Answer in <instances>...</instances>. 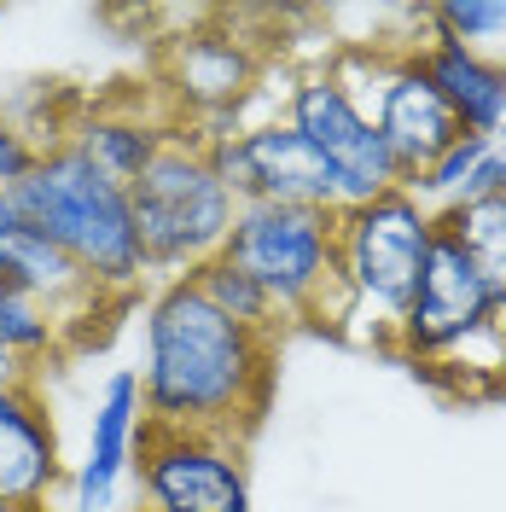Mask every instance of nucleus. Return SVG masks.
<instances>
[{"label":"nucleus","mask_w":506,"mask_h":512,"mask_svg":"<svg viewBox=\"0 0 506 512\" xmlns=\"http://www.w3.org/2000/svg\"><path fill=\"white\" fill-rule=\"evenodd\" d=\"M280 373V344L227 320L204 291L158 280L140 297V402L152 425L169 431H222L251 443L268 419Z\"/></svg>","instance_id":"obj_1"},{"label":"nucleus","mask_w":506,"mask_h":512,"mask_svg":"<svg viewBox=\"0 0 506 512\" xmlns=\"http://www.w3.org/2000/svg\"><path fill=\"white\" fill-rule=\"evenodd\" d=\"M12 204H18V216H24L35 233H47L111 303H140V286H152L128 187L111 181V175H105L88 152H76L70 140L35 163V175L12 192Z\"/></svg>","instance_id":"obj_2"},{"label":"nucleus","mask_w":506,"mask_h":512,"mask_svg":"<svg viewBox=\"0 0 506 512\" xmlns=\"http://www.w3.org/2000/svg\"><path fill=\"white\" fill-rule=\"evenodd\" d=\"M204 128L175 117L169 146L158 152V163L128 187L134 204V227H140V251H146V274L158 280H181L198 262L222 256L239 198L216 181V169L204 158Z\"/></svg>","instance_id":"obj_3"},{"label":"nucleus","mask_w":506,"mask_h":512,"mask_svg":"<svg viewBox=\"0 0 506 512\" xmlns=\"http://www.w3.org/2000/svg\"><path fill=\"white\" fill-rule=\"evenodd\" d=\"M437 245V216L413 192H384L373 204L338 210V262L332 286L361 320V338L390 350V332L408 309L413 286L425 274V256Z\"/></svg>","instance_id":"obj_4"},{"label":"nucleus","mask_w":506,"mask_h":512,"mask_svg":"<svg viewBox=\"0 0 506 512\" xmlns=\"http://www.w3.org/2000/svg\"><path fill=\"white\" fill-rule=\"evenodd\" d=\"M222 256L268 291V303L280 309L285 332L309 326L326 286H332L338 210H315V204H239Z\"/></svg>","instance_id":"obj_5"},{"label":"nucleus","mask_w":506,"mask_h":512,"mask_svg":"<svg viewBox=\"0 0 506 512\" xmlns=\"http://www.w3.org/2000/svg\"><path fill=\"white\" fill-rule=\"evenodd\" d=\"M280 117L326 158L332 181H338V210L373 204V198L402 187V163L390 158L384 134L373 128V117L361 111V99L349 94V82L332 64H309L291 76Z\"/></svg>","instance_id":"obj_6"},{"label":"nucleus","mask_w":506,"mask_h":512,"mask_svg":"<svg viewBox=\"0 0 506 512\" xmlns=\"http://www.w3.org/2000/svg\"><path fill=\"white\" fill-rule=\"evenodd\" d=\"M501 326H506V309L495 303V291L483 286V274L466 262V251L437 233V245L425 256V274H419L408 309L390 332V355L437 373L448 361H460L466 350H477Z\"/></svg>","instance_id":"obj_7"},{"label":"nucleus","mask_w":506,"mask_h":512,"mask_svg":"<svg viewBox=\"0 0 506 512\" xmlns=\"http://www.w3.org/2000/svg\"><path fill=\"white\" fill-rule=\"evenodd\" d=\"M128 489L140 495V512H251V460L239 437L146 419Z\"/></svg>","instance_id":"obj_8"},{"label":"nucleus","mask_w":506,"mask_h":512,"mask_svg":"<svg viewBox=\"0 0 506 512\" xmlns=\"http://www.w3.org/2000/svg\"><path fill=\"white\" fill-rule=\"evenodd\" d=\"M367 59V82H349V94L361 99V111L373 117V128L384 134L390 158L402 163V181L419 175L425 163H437L460 140V123L443 105L431 70L419 59V41H402V47H361ZM332 64V59H326Z\"/></svg>","instance_id":"obj_9"},{"label":"nucleus","mask_w":506,"mask_h":512,"mask_svg":"<svg viewBox=\"0 0 506 512\" xmlns=\"http://www.w3.org/2000/svg\"><path fill=\"white\" fill-rule=\"evenodd\" d=\"M204 158H210L216 181L239 204H315V210H338V181H332L326 158L285 117H251L239 134L210 140Z\"/></svg>","instance_id":"obj_10"},{"label":"nucleus","mask_w":506,"mask_h":512,"mask_svg":"<svg viewBox=\"0 0 506 512\" xmlns=\"http://www.w3.org/2000/svg\"><path fill=\"white\" fill-rule=\"evenodd\" d=\"M262 82V53L233 30H187L163 47V94L169 111L222 140L245 128V105Z\"/></svg>","instance_id":"obj_11"},{"label":"nucleus","mask_w":506,"mask_h":512,"mask_svg":"<svg viewBox=\"0 0 506 512\" xmlns=\"http://www.w3.org/2000/svg\"><path fill=\"white\" fill-rule=\"evenodd\" d=\"M140 431H146L140 379H134V367H111L105 373V390H99V402H94V419H88V454H82V466L70 478L76 512H117L123 507L128 478H134Z\"/></svg>","instance_id":"obj_12"},{"label":"nucleus","mask_w":506,"mask_h":512,"mask_svg":"<svg viewBox=\"0 0 506 512\" xmlns=\"http://www.w3.org/2000/svg\"><path fill=\"white\" fill-rule=\"evenodd\" d=\"M59 483H64L59 431H53L41 384L0 390V501L47 507Z\"/></svg>","instance_id":"obj_13"},{"label":"nucleus","mask_w":506,"mask_h":512,"mask_svg":"<svg viewBox=\"0 0 506 512\" xmlns=\"http://www.w3.org/2000/svg\"><path fill=\"white\" fill-rule=\"evenodd\" d=\"M0 280H6L12 291H24L30 303H41L47 315L59 320L64 344H70V332H76L88 315H99V309H123V303H111V297H105V291H99L94 280L47 239V233H35L30 222L0 245Z\"/></svg>","instance_id":"obj_14"},{"label":"nucleus","mask_w":506,"mask_h":512,"mask_svg":"<svg viewBox=\"0 0 506 512\" xmlns=\"http://www.w3.org/2000/svg\"><path fill=\"white\" fill-rule=\"evenodd\" d=\"M169 128H175V111L169 105L163 111H134L123 99H99V105L88 99L76 111V123H70V146L88 152L111 181L134 187L158 163L163 146H169Z\"/></svg>","instance_id":"obj_15"},{"label":"nucleus","mask_w":506,"mask_h":512,"mask_svg":"<svg viewBox=\"0 0 506 512\" xmlns=\"http://www.w3.org/2000/svg\"><path fill=\"white\" fill-rule=\"evenodd\" d=\"M419 59L431 70L443 105L454 111L460 134H501L506 128V59H483L448 41H425Z\"/></svg>","instance_id":"obj_16"},{"label":"nucleus","mask_w":506,"mask_h":512,"mask_svg":"<svg viewBox=\"0 0 506 512\" xmlns=\"http://www.w3.org/2000/svg\"><path fill=\"white\" fill-rule=\"evenodd\" d=\"M402 192H413L431 216H448L472 198H506V152L495 146V134H460L437 163L408 175Z\"/></svg>","instance_id":"obj_17"},{"label":"nucleus","mask_w":506,"mask_h":512,"mask_svg":"<svg viewBox=\"0 0 506 512\" xmlns=\"http://www.w3.org/2000/svg\"><path fill=\"white\" fill-rule=\"evenodd\" d=\"M437 233L466 251V262L506 309V198H472V204L448 210V216H437Z\"/></svg>","instance_id":"obj_18"},{"label":"nucleus","mask_w":506,"mask_h":512,"mask_svg":"<svg viewBox=\"0 0 506 512\" xmlns=\"http://www.w3.org/2000/svg\"><path fill=\"white\" fill-rule=\"evenodd\" d=\"M187 280H192L198 291H204V297H210V303H216V309H222L227 320L251 326V332L274 338V344L285 338V320H280V309L268 303V291L256 286L251 274H239V268H233L227 256H210V262H198Z\"/></svg>","instance_id":"obj_19"},{"label":"nucleus","mask_w":506,"mask_h":512,"mask_svg":"<svg viewBox=\"0 0 506 512\" xmlns=\"http://www.w3.org/2000/svg\"><path fill=\"white\" fill-rule=\"evenodd\" d=\"M425 41H448V47H466L483 59H506V0H454V6H425L419 12ZM419 41V47H425Z\"/></svg>","instance_id":"obj_20"},{"label":"nucleus","mask_w":506,"mask_h":512,"mask_svg":"<svg viewBox=\"0 0 506 512\" xmlns=\"http://www.w3.org/2000/svg\"><path fill=\"white\" fill-rule=\"evenodd\" d=\"M0 350L18 355V361H30V367H41V361L64 355L70 344H64L59 320L47 315L41 303H30L24 291H12L0 280Z\"/></svg>","instance_id":"obj_21"},{"label":"nucleus","mask_w":506,"mask_h":512,"mask_svg":"<svg viewBox=\"0 0 506 512\" xmlns=\"http://www.w3.org/2000/svg\"><path fill=\"white\" fill-rule=\"evenodd\" d=\"M35 163H41V146L0 111V192H18L35 175Z\"/></svg>","instance_id":"obj_22"},{"label":"nucleus","mask_w":506,"mask_h":512,"mask_svg":"<svg viewBox=\"0 0 506 512\" xmlns=\"http://www.w3.org/2000/svg\"><path fill=\"white\" fill-rule=\"evenodd\" d=\"M35 373H41V367H30V361H18V355L0 350V390H18V384H41Z\"/></svg>","instance_id":"obj_23"},{"label":"nucleus","mask_w":506,"mask_h":512,"mask_svg":"<svg viewBox=\"0 0 506 512\" xmlns=\"http://www.w3.org/2000/svg\"><path fill=\"white\" fill-rule=\"evenodd\" d=\"M18 227H24V216H18V204H12V192H0V245H6V239H12Z\"/></svg>","instance_id":"obj_24"},{"label":"nucleus","mask_w":506,"mask_h":512,"mask_svg":"<svg viewBox=\"0 0 506 512\" xmlns=\"http://www.w3.org/2000/svg\"><path fill=\"white\" fill-rule=\"evenodd\" d=\"M0 512H47V507H18V501H0Z\"/></svg>","instance_id":"obj_25"},{"label":"nucleus","mask_w":506,"mask_h":512,"mask_svg":"<svg viewBox=\"0 0 506 512\" xmlns=\"http://www.w3.org/2000/svg\"><path fill=\"white\" fill-rule=\"evenodd\" d=\"M495 146H501V152H506V128H501V134H495Z\"/></svg>","instance_id":"obj_26"},{"label":"nucleus","mask_w":506,"mask_h":512,"mask_svg":"<svg viewBox=\"0 0 506 512\" xmlns=\"http://www.w3.org/2000/svg\"><path fill=\"white\" fill-rule=\"evenodd\" d=\"M134 512H140V507H134Z\"/></svg>","instance_id":"obj_27"}]
</instances>
